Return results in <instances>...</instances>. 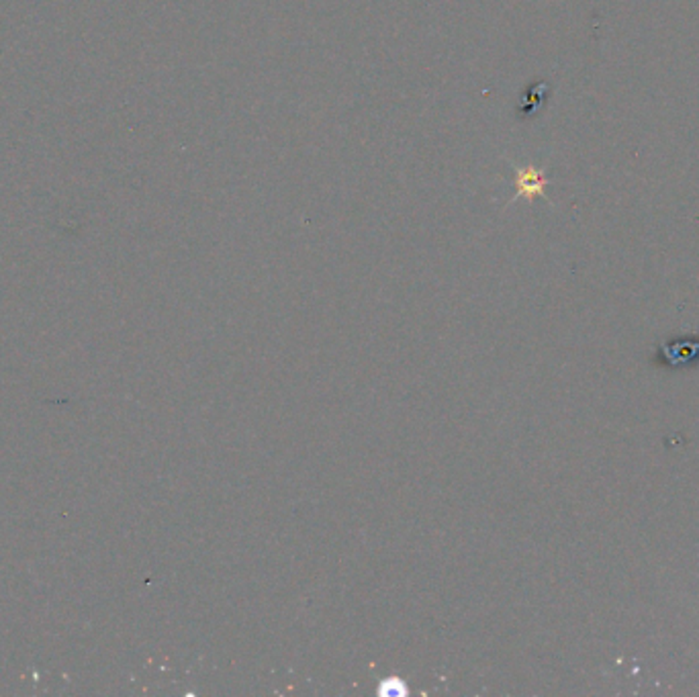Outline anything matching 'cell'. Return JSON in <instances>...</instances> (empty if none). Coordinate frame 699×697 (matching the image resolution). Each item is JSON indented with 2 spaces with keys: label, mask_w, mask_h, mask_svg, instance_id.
<instances>
[{
  "label": "cell",
  "mask_w": 699,
  "mask_h": 697,
  "mask_svg": "<svg viewBox=\"0 0 699 697\" xmlns=\"http://www.w3.org/2000/svg\"><path fill=\"white\" fill-rule=\"evenodd\" d=\"M544 176L536 172V170H524L517 176V187H519V194L526 196H536V194H544Z\"/></svg>",
  "instance_id": "6da1fadb"
},
{
  "label": "cell",
  "mask_w": 699,
  "mask_h": 697,
  "mask_svg": "<svg viewBox=\"0 0 699 697\" xmlns=\"http://www.w3.org/2000/svg\"><path fill=\"white\" fill-rule=\"evenodd\" d=\"M380 694H382V696H397V694L403 696L405 694L403 681L397 679V677H391V679L380 681Z\"/></svg>",
  "instance_id": "7a4b0ae2"
}]
</instances>
